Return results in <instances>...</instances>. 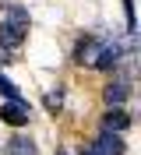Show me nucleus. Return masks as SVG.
I'll return each instance as SVG.
<instances>
[{
	"instance_id": "nucleus-10",
	"label": "nucleus",
	"mask_w": 141,
	"mask_h": 155,
	"mask_svg": "<svg viewBox=\"0 0 141 155\" xmlns=\"http://www.w3.org/2000/svg\"><path fill=\"white\" fill-rule=\"evenodd\" d=\"M60 99H64L60 92H49V95H46V106H49V109H60V106H64Z\"/></svg>"
},
{
	"instance_id": "nucleus-2",
	"label": "nucleus",
	"mask_w": 141,
	"mask_h": 155,
	"mask_svg": "<svg viewBox=\"0 0 141 155\" xmlns=\"http://www.w3.org/2000/svg\"><path fill=\"white\" fill-rule=\"evenodd\" d=\"M0 120L11 127H25L28 124V102L25 99H18V102H4L0 106Z\"/></svg>"
},
{
	"instance_id": "nucleus-11",
	"label": "nucleus",
	"mask_w": 141,
	"mask_h": 155,
	"mask_svg": "<svg viewBox=\"0 0 141 155\" xmlns=\"http://www.w3.org/2000/svg\"><path fill=\"white\" fill-rule=\"evenodd\" d=\"M78 155H99V152H95V145H81V148H78Z\"/></svg>"
},
{
	"instance_id": "nucleus-5",
	"label": "nucleus",
	"mask_w": 141,
	"mask_h": 155,
	"mask_svg": "<svg viewBox=\"0 0 141 155\" xmlns=\"http://www.w3.org/2000/svg\"><path fill=\"white\" fill-rule=\"evenodd\" d=\"M127 124H131V120H127V113H123V109H109V113H106V120H102V130L120 134V130H127Z\"/></svg>"
},
{
	"instance_id": "nucleus-4",
	"label": "nucleus",
	"mask_w": 141,
	"mask_h": 155,
	"mask_svg": "<svg viewBox=\"0 0 141 155\" xmlns=\"http://www.w3.org/2000/svg\"><path fill=\"white\" fill-rule=\"evenodd\" d=\"M99 53H102V42H95V39H85L81 46H78V64H95L99 60Z\"/></svg>"
},
{
	"instance_id": "nucleus-7",
	"label": "nucleus",
	"mask_w": 141,
	"mask_h": 155,
	"mask_svg": "<svg viewBox=\"0 0 141 155\" xmlns=\"http://www.w3.org/2000/svg\"><path fill=\"white\" fill-rule=\"evenodd\" d=\"M4 25L28 32V11H21V7H7V18H4Z\"/></svg>"
},
{
	"instance_id": "nucleus-3",
	"label": "nucleus",
	"mask_w": 141,
	"mask_h": 155,
	"mask_svg": "<svg viewBox=\"0 0 141 155\" xmlns=\"http://www.w3.org/2000/svg\"><path fill=\"white\" fill-rule=\"evenodd\" d=\"M92 145H95L99 155H123V141H120V134H113V130H99V137H95Z\"/></svg>"
},
{
	"instance_id": "nucleus-9",
	"label": "nucleus",
	"mask_w": 141,
	"mask_h": 155,
	"mask_svg": "<svg viewBox=\"0 0 141 155\" xmlns=\"http://www.w3.org/2000/svg\"><path fill=\"white\" fill-rule=\"evenodd\" d=\"M0 95H7L11 99V102H18V88H14V85H11V81H7V78H4V74H0Z\"/></svg>"
},
{
	"instance_id": "nucleus-12",
	"label": "nucleus",
	"mask_w": 141,
	"mask_h": 155,
	"mask_svg": "<svg viewBox=\"0 0 141 155\" xmlns=\"http://www.w3.org/2000/svg\"><path fill=\"white\" fill-rule=\"evenodd\" d=\"M56 155H71V152H64V148H60V152H56Z\"/></svg>"
},
{
	"instance_id": "nucleus-6",
	"label": "nucleus",
	"mask_w": 141,
	"mask_h": 155,
	"mask_svg": "<svg viewBox=\"0 0 141 155\" xmlns=\"http://www.w3.org/2000/svg\"><path fill=\"white\" fill-rule=\"evenodd\" d=\"M21 39H25V32H21V28H11V25L0 21V46H4V49H18Z\"/></svg>"
},
{
	"instance_id": "nucleus-8",
	"label": "nucleus",
	"mask_w": 141,
	"mask_h": 155,
	"mask_svg": "<svg viewBox=\"0 0 141 155\" xmlns=\"http://www.w3.org/2000/svg\"><path fill=\"white\" fill-rule=\"evenodd\" d=\"M4 155H35V145H32V141H28V137H11V145H7V152Z\"/></svg>"
},
{
	"instance_id": "nucleus-1",
	"label": "nucleus",
	"mask_w": 141,
	"mask_h": 155,
	"mask_svg": "<svg viewBox=\"0 0 141 155\" xmlns=\"http://www.w3.org/2000/svg\"><path fill=\"white\" fill-rule=\"evenodd\" d=\"M127 95H131V78H116L113 85H106V92H102V99H106V106L109 109H123V102H127Z\"/></svg>"
}]
</instances>
